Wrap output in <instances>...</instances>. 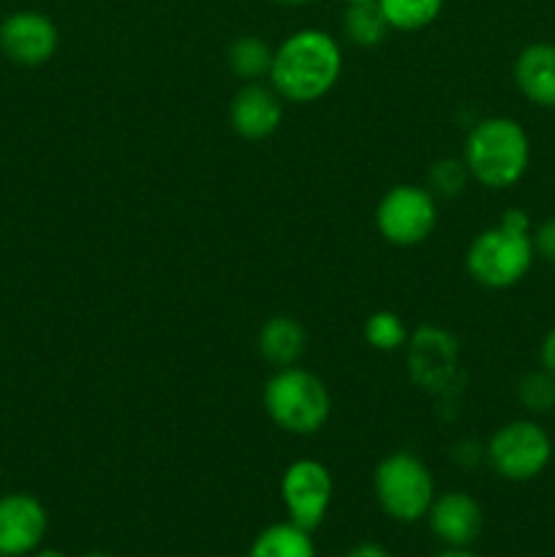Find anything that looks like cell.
Returning <instances> with one entry per match:
<instances>
[{"label": "cell", "mask_w": 555, "mask_h": 557, "mask_svg": "<svg viewBox=\"0 0 555 557\" xmlns=\"http://www.w3.org/2000/svg\"><path fill=\"white\" fill-rule=\"evenodd\" d=\"M30 557H65V555L60 553V549H52V547H38Z\"/></svg>", "instance_id": "4316f807"}, {"label": "cell", "mask_w": 555, "mask_h": 557, "mask_svg": "<svg viewBox=\"0 0 555 557\" xmlns=\"http://www.w3.org/2000/svg\"><path fill=\"white\" fill-rule=\"evenodd\" d=\"M373 493L381 511L395 522H419L435 500L430 468L411 451H392L375 466Z\"/></svg>", "instance_id": "5b68a950"}, {"label": "cell", "mask_w": 555, "mask_h": 557, "mask_svg": "<svg viewBox=\"0 0 555 557\" xmlns=\"http://www.w3.org/2000/svg\"><path fill=\"white\" fill-rule=\"evenodd\" d=\"M82 557H118V555H109V553H90V555H82Z\"/></svg>", "instance_id": "f1b7e54d"}, {"label": "cell", "mask_w": 555, "mask_h": 557, "mask_svg": "<svg viewBox=\"0 0 555 557\" xmlns=\"http://www.w3.org/2000/svg\"><path fill=\"white\" fill-rule=\"evenodd\" d=\"M515 85L533 107L555 109V44L536 41L520 49L515 58Z\"/></svg>", "instance_id": "5bb4252c"}, {"label": "cell", "mask_w": 555, "mask_h": 557, "mask_svg": "<svg viewBox=\"0 0 555 557\" xmlns=\"http://www.w3.org/2000/svg\"><path fill=\"white\" fill-rule=\"evenodd\" d=\"M462 161L473 183L506 190L520 183L531 166V139L517 120L484 117L466 134Z\"/></svg>", "instance_id": "7a4b0ae2"}, {"label": "cell", "mask_w": 555, "mask_h": 557, "mask_svg": "<svg viewBox=\"0 0 555 557\" xmlns=\"http://www.w3.org/2000/svg\"><path fill=\"white\" fill-rule=\"evenodd\" d=\"M460 364V346L455 335L441 326H419L408 335L406 370L408 379L424 392H441L455 381Z\"/></svg>", "instance_id": "9c48e42d"}, {"label": "cell", "mask_w": 555, "mask_h": 557, "mask_svg": "<svg viewBox=\"0 0 555 557\" xmlns=\"http://www.w3.org/2000/svg\"><path fill=\"white\" fill-rule=\"evenodd\" d=\"M531 243H533V253H536V259L547 261V264L555 267V218H547V221H542L536 228H533Z\"/></svg>", "instance_id": "603a6c76"}, {"label": "cell", "mask_w": 555, "mask_h": 557, "mask_svg": "<svg viewBox=\"0 0 555 557\" xmlns=\"http://www.w3.org/2000/svg\"><path fill=\"white\" fill-rule=\"evenodd\" d=\"M533 253L531 232L511 228L498 221L471 239L466 250V272L484 288H511L531 272Z\"/></svg>", "instance_id": "277c9868"}, {"label": "cell", "mask_w": 555, "mask_h": 557, "mask_svg": "<svg viewBox=\"0 0 555 557\" xmlns=\"http://www.w3.org/2000/svg\"><path fill=\"white\" fill-rule=\"evenodd\" d=\"M362 335L365 343L370 348H375V351H400V348H406L411 332H408L406 321L397 313H392V310H375L365 321Z\"/></svg>", "instance_id": "ffe728a7"}, {"label": "cell", "mask_w": 555, "mask_h": 557, "mask_svg": "<svg viewBox=\"0 0 555 557\" xmlns=\"http://www.w3.org/2000/svg\"><path fill=\"white\" fill-rule=\"evenodd\" d=\"M256 348L272 370L292 368L308 348V332L294 315H270L256 335Z\"/></svg>", "instance_id": "9a60e30c"}, {"label": "cell", "mask_w": 555, "mask_h": 557, "mask_svg": "<svg viewBox=\"0 0 555 557\" xmlns=\"http://www.w3.org/2000/svg\"><path fill=\"white\" fill-rule=\"evenodd\" d=\"M49 515L30 493L0 495V557H30L44 544Z\"/></svg>", "instance_id": "8fae6325"}, {"label": "cell", "mask_w": 555, "mask_h": 557, "mask_svg": "<svg viewBox=\"0 0 555 557\" xmlns=\"http://www.w3.org/2000/svg\"><path fill=\"white\" fill-rule=\"evenodd\" d=\"M346 3H362V0H346Z\"/></svg>", "instance_id": "f546056e"}, {"label": "cell", "mask_w": 555, "mask_h": 557, "mask_svg": "<svg viewBox=\"0 0 555 557\" xmlns=\"http://www.w3.org/2000/svg\"><path fill=\"white\" fill-rule=\"evenodd\" d=\"M517 400L528 413H550L555 408V375L550 370H531L517 384Z\"/></svg>", "instance_id": "7402d4cb"}, {"label": "cell", "mask_w": 555, "mask_h": 557, "mask_svg": "<svg viewBox=\"0 0 555 557\" xmlns=\"http://www.w3.org/2000/svg\"><path fill=\"white\" fill-rule=\"evenodd\" d=\"M390 30L414 33L439 20L444 0H375Z\"/></svg>", "instance_id": "d6986e66"}, {"label": "cell", "mask_w": 555, "mask_h": 557, "mask_svg": "<svg viewBox=\"0 0 555 557\" xmlns=\"http://www.w3.org/2000/svg\"><path fill=\"white\" fill-rule=\"evenodd\" d=\"M261 403L275 428L288 435H316L324 430L332 413V397L324 381L310 370L292 364L267 379Z\"/></svg>", "instance_id": "3957f363"}, {"label": "cell", "mask_w": 555, "mask_h": 557, "mask_svg": "<svg viewBox=\"0 0 555 557\" xmlns=\"http://www.w3.org/2000/svg\"><path fill=\"white\" fill-rule=\"evenodd\" d=\"M58 47V25L41 11L22 9L0 20V52L14 65L38 69L54 58Z\"/></svg>", "instance_id": "30bf717a"}, {"label": "cell", "mask_w": 555, "mask_h": 557, "mask_svg": "<svg viewBox=\"0 0 555 557\" xmlns=\"http://www.w3.org/2000/svg\"><path fill=\"white\" fill-rule=\"evenodd\" d=\"M343 557H392V555H390V549L384 547V544L359 542V544H354V547L348 549V553Z\"/></svg>", "instance_id": "d4e9b609"}, {"label": "cell", "mask_w": 555, "mask_h": 557, "mask_svg": "<svg viewBox=\"0 0 555 557\" xmlns=\"http://www.w3.org/2000/svg\"><path fill=\"white\" fill-rule=\"evenodd\" d=\"M468 180V166L462 158H439L433 166L428 169V185L424 188L435 196V199H455L466 190Z\"/></svg>", "instance_id": "44dd1931"}, {"label": "cell", "mask_w": 555, "mask_h": 557, "mask_svg": "<svg viewBox=\"0 0 555 557\" xmlns=\"http://www.w3.org/2000/svg\"><path fill=\"white\" fill-rule=\"evenodd\" d=\"M539 362L544 370L555 375V326L542 337V346H539Z\"/></svg>", "instance_id": "cb8c5ba5"}, {"label": "cell", "mask_w": 555, "mask_h": 557, "mask_svg": "<svg viewBox=\"0 0 555 557\" xmlns=\"http://www.w3.org/2000/svg\"><path fill=\"white\" fill-rule=\"evenodd\" d=\"M272 3H278V5H308V3H313V0H272Z\"/></svg>", "instance_id": "83f0119b"}, {"label": "cell", "mask_w": 555, "mask_h": 557, "mask_svg": "<svg viewBox=\"0 0 555 557\" xmlns=\"http://www.w3.org/2000/svg\"><path fill=\"white\" fill-rule=\"evenodd\" d=\"M435 557H479V555L471 553L468 547H446V549H441Z\"/></svg>", "instance_id": "484cf974"}, {"label": "cell", "mask_w": 555, "mask_h": 557, "mask_svg": "<svg viewBox=\"0 0 555 557\" xmlns=\"http://www.w3.org/2000/svg\"><path fill=\"white\" fill-rule=\"evenodd\" d=\"M484 460L506 482H531L553 460V438L533 419H511L490 435Z\"/></svg>", "instance_id": "8992f818"}, {"label": "cell", "mask_w": 555, "mask_h": 557, "mask_svg": "<svg viewBox=\"0 0 555 557\" xmlns=\"http://www.w3.org/2000/svg\"><path fill=\"white\" fill-rule=\"evenodd\" d=\"M272 54H275V49L264 38L248 33V36H239L229 44L226 65L243 82H261L270 76Z\"/></svg>", "instance_id": "e0dca14e"}, {"label": "cell", "mask_w": 555, "mask_h": 557, "mask_svg": "<svg viewBox=\"0 0 555 557\" xmlns=\"http://www.w3.org/2000/svg\"><path fill=\"white\" fill-rule=\"evenodd\" d=\"M283 98L264 82H245L229 103V125L245 141H264L281 128Z\"/></svg>", "instance_id": "7c38bea8"}, {"label": "cell", "mask_w": 555, "mask_h": 557, "mask_svg": "<svg viewBox=\"0 0 555 557\" xmlns=\"http://www.w3.org/2000/svg\"><path fill=\"white\" fill-rule=\"evenodd\" d=\"M428 522L433 536L444 547H471L482 533L484 515L473 495L455 490V493L435 495L428 511Z\"/></svg>", "instance_id": "4fadbf2b"}, {"label": "cell", "mask_w": 555, "mask_h": 557, "mask_svg": "<svg viewBox=\"0 0 555 557\" xmlns=\"http://www.w3.org/2000/svg\"><path fill=\"white\" fill-rule=\"evenodd\" d=\"M439 199L424 185H395L375 207V228L397 248H414L435 232Z\"/></svg>", "instance_id": "52a82bcc"}, {"label": "cell", "mask_w": 555, "mask_h": 557, "mask_svg": "<svg viewBox=\"0 0 555 557\" xmlns=\"http://www.w3.org/2000/svg\"><path fill=\"white\" fill-rule=\"evenodd\" d=\"M248 557H316L313 533L294 522H272L250 544Z\"/></svg>", "instance_id": "2e32d148"}, {"label": "cell", "mask_w": 555, "mask_h": 557, "mask_svg": "<svg viewBox=\"0 0 555 557\" xmlns=\"http://www.w3.org/2000/svg\"><path fill=\"white\" fill-rule=\"evenodd\" d=\"M390 33L384 14H381L375 0H362V3H348L346 14H343V36L354 44V47L373 49Z\"/></svg>", "instance_id": "ac0fdd59"}, {"label": "cell", "mask_w": 555, "mask_h": 557, "mask_svg": "<svg viewBox=\"0 0 555 557\" xmlns=\"http://www.w3.org/2000/svg\"><path fill=\"white\" fill-rule=\"evenodd\" d=\"M343 74L341 44L324 30L303 27L283 38L272 54L267 82L288 103H313L337 85Z\"/></svg>", "instance_id": "6da1fadb"}, {"label": "cell", "mask_w": 555, "mask_h": 557, "mask_svg": "<svg viewBox=\"0 0 555 557\" xmlns=\"http://www.w3.org/2000/svg\"><path fill=\"white\" fill-rule=\"evenodd\" d=\"M335 482L324 462L299 457L288 462L281 476V500L286 506L288 522L313 533L330 511Z\"/></svg>", "instance_id": "ba28073f"}]
</instances>
